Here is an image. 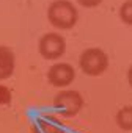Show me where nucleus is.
Wrapping results in <instances>:
<instances>
[{
	"instance_id": "nucleus-1",
	"label": "nucleus",
	"mask_w": 132,
	"mask_h": 133,
	"mask_svg": "<svg viewBox=\"0 0 132 133\" xmlns=\"http://www.w3.org/2000/svg\"><path fill=\"white\" fill-rule=\"evenodd\" d=\"M47 19L60 30H69L76 25L79 11L69 0H53L47 8Z\"/></svg>"
},
{
	"instance_id": "nucleus-2",
	"label": "nucleus",
	"mask_w": 132,
	"mask_h": 133,
	"mask_svg": "<svg viewBox=\"0 0 132 133\" xmlns=\"http://www.w3.org/2000/svg\"><path fill=\"white\" fill-rule=\"evenodd\" d=\"M79 66L87 75L96 77V75H101L109 68V56L102 49L91 47L80 53Z\"/></svg>"
},
{
	"instance_id": "nucleus-3",
	"label": "nucleus",
	"mask_w": 132,
	"mask_h": 133,
	"mask_svg": "<svg viewBox=\"0 0 132 133\" xmlns=\"http://www.w3.org/2000/svg\"><path fill=\"white\" fill-rule=\"evenodd\" d=\"M53 107L66 117L76 116L83 107V97L76 89H61L53 97Z\"/></svg>"
},
{
	"instance_id": "nucleus-4",
	"label": "nucleus",
	"mask_w": 132,
	"mask_h": 133,
	"mask_svg": "<svg viewBox=\"0 0 132 133\" xmlns=\"http://www.w3.org/2000/svg\"><path fill=\"white\" fill-rule=\"evenodd\" d=\"M38 50H39L41 56L46 59H58L60 56H63V53L66 50V41L61 35L50 31V33H46L41 36Z\"/></svg>"
},
{
	"instance_id": "nucleus-5",
	"label": "nucleus",
	"mask_w": 132,
	"mask_h": 133,
	"mask_svg": "<svg viewBox=\"0 0 132 133\" xmlns=\"http://www.w3.org/2000/svg\"><path fill=\"white\" fill-rule=\"evenodd\" d=\"M74 78H76V71L68 63H57V64L50 66V69L47 71L49 83L57 88L69 86L74 82Z\"/></svg>"
},
{
	"instance_id": "nucleus-6",
	"label": "nucleus",
	"mask_w": 132,
	"mask_h": 133,
	"mask_svg": "<svg viewBox=\"0 0 132 133\" xmlns=\"http://www.w3.org/2000/svg\"><path fill=\"white\" fill-rule=\"evenodd\" d=\"M14 53L10 47L0 45V80H7L14 71Z\"/></svg>"
},
{
	"instance_id": "nucleus-7",
	"label": "nucleus",
	"mask_w": 132,
	"mask_h": 133,
	"mask_svg": "<svg viewBox=\"0 0 132 133\" xmlns=\"http://www.w3.org/2000/svg\"><path fill=\"white\" fill-rule=\"evenodd\" d=\"M32 133H63V128L57 124L50 122L49 119L39 117L32 125Z\"/></svg>"
},
{
	"instance_id": "nucleus-8",
	"label": "nucleus",
	"mask_w": 132,
	"mask_h": 133,
	"mask_svg": "<svg viewBox=\"0 0 132 133\" xmlns=\"http://www.w3.org/2000/svg\"><path fill=\"white\" fill-rule=\"evenodd\" d=\"M116 124L123 130H132V105L123 107L116 113Z\"/></svg>"
},
{
	"instance_id": "nucleus-9",
	"label": "nucleus",
	"mask_w": 132,
	"mask_h": 133,
	"mask_svg": "<svg viewBox=\"0 0 132 133\" xmlns=\"http://www.w3.org/2000/svg\"><path fill=\"white\" fill-rule=\"evenodd\" d=\"M119 17L126 25H132V0H126L119 6Z\"/></svg>"
},
{
	"instance_id": "nucleus-10",
	"label": "nucleus",
	"mask_w": 132,
	"mask_h": 133,
	"mask_svg": "<svg viewBox=\"0 0 132 133\" xmlns=\"http://www.w3.org/2000/svg\"><path fill=\"white\" fill-rule=\"evenodd\" d=\"M11 102V91L3 86V85H0V105H8Z\"/></svg>"
},
{
	"instance_id": "nucleus-11",
	"label": "nucleus",
	"mask_w": 132,
	"mask_h": 133,
	"mask_svg": "<svg viewBox=\"0 0 132 133\" xmlns=\"http://www.w3.org/2000/svg\"><path fill=\"white\" fill-rule=\"evenodd\" d=\"M77 2L82 6H85V8H94V6H98L102 2V0H77Z\"/></svg>"
},
{
	"instance_id": "nucleus-12",
	"label": "nucleus",
	"mask_w": 132,
	"mask_h": 133,
	"mask_svg": "<svg viewBox=\"0 0 132 133\" xmlns=\"http://www.w3.org/2000/svg\"><path fill=\"white\" fill-rule=\"evenodd\" d=\"M127 82H129V85H130V88H132V66H130L129 71H127Z\"/></svg>"
}]
</instances>
